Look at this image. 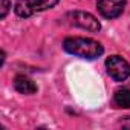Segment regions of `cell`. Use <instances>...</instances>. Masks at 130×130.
Returning <instances> with one entry per match:
<instances>
[{
  "label": "cell",
  "instance_id": "6da1fadb",
  "mask_svg": "<svg viewBox=\"0 0 130 130\" xmlns=\"http://www.w3.org/2000/svg\"><path fill=\"white\" fill-rule=\"evenodd\" d=\"M63 47L66 52L75 55V57H81V58H98L103 55L104 47L101 46V43L92 40V38H84V37H69L64 40Z\"/></svg>",
  "mask_w": 130,
  "mask_h": 130
},
{
  "label": "cell",
  "instance_id": "7a4b0ae2",
  "mask_svg": "<svg viewBox=\"0 0 130 130\" xmlns=\"http://www.w3.org/2000/svg\"><path fill=\"white\" fill-rule=\"evenodd\" d=\"M57 3H58V0H17L14 11L19 17L28 19L37 12L54 8Z\"/></svg>",
  "mask_w": 130,
  "mask_h": 130
},
{
  "label": "cell",
  "instance_id": "3957f363",
  "mask_svg": "<svg viewBox=\"0 0 130 130\" xmlns=\"http://www.w3.org/2000/svg\"><path fill=\"white\" fill-rule=\"evenodd\" d=\"M68 25L71 26H77V28H81V29H86V31H90V32H98L101 29V25L100 22L89 12H83V11H74V12H69L64 17Z\"/></svg>",
  "mask_w": 130,
  "mask_h": 130
},
{
  "label": "cell",
  "instance_id": "277c9868",
  "mask_svg": "<svg viewBox=\"0 0 130 130\" xmlns=\"http://www.w3.org/2000/svg\"><path fill=\"white\" fill-rule=\"evenodd\" d=\"M106 68L109 75L115 81H124L130 77V64L119 55H112L106 60Z\"/></svg>",
  "mask_w": 130,
  "mask_h": 130
},
{
  "label": "cell",
  "instance_id": "5b68a950",
  "mask_svg": "<svg viewBox=\"0 0 130 130\" xmlns=\"http://www.w3.org/2000/svg\"><path fill=\"white\" fill-rule=\"evenodd\" d=\"M96 6L104 19H116L124 11L125 0H98Z\"/></svg>",
  "mask_w": 130,
  "mask_h": 130
},
{
  "label": "cell",
  "instance_id": "8992f818",
  "mask_svg": "<svg viewBox=\"0 0 130 130\" xmlns=\"http://www.w3.org/2000/svg\"><path fill=\"white\" fill-rule=\"evenodd\" d=\"M14 87H15L17 92H20L23 95H31V93H35L37 92V84L31 78H28L25 75H17L15 77Z\"/></svg>",
  "mask_w": 130,
  "mask_h": 130
},
{
  "label": "cell",
  "instance_id": "52a82bcc",
  "mask_svg": "<svg viewBox=\"0 0 130 130\" xmlns=\"http://www.w3.org/2000/svg\"><path fill=\"white\" fill-rule=\"evenodd\" d=\"M113 103L116 107L121 109H130V89L128 87H122L118 89L113 95Z\"/></svg>",
  "mask_w": 130,
  "mask_h": 130
},
{
  "label": "cell",
  "instance_id": "ba28073f",
  "mask_svg": "<svg viewBox=\"0 0 130 130\" xmlns=\"http://www.w3.org/2000/svg\"><path fill=\"white\" fill-rule=\"evenodd\" d=\"M8 9H9V0H2V12H0V17L2 19L6 17Z\"/></svg>",
  "mask_w": 130,
  "mask_h": 130
}]
</instances>
